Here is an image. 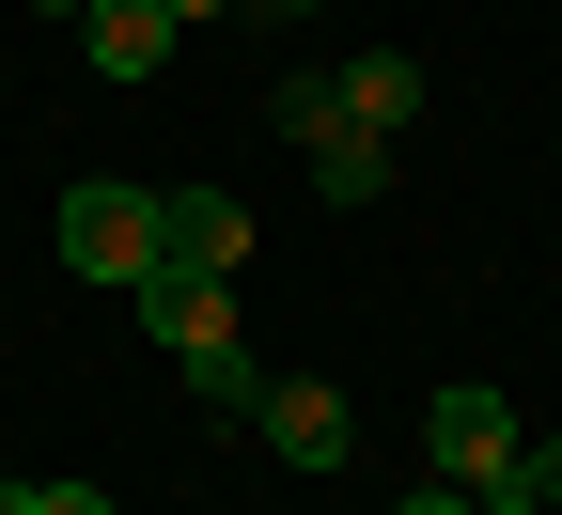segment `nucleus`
<instances>
[{
	"instance_id": "f257e3e1",
	"label": "nucleus",
	"mask_w": 562,
	"mask_h": 515,
	"mask_svg": "<svg viewBox=\"0 0 562 515\" xmlns=\"http://www.w3.org/2000/svg\"><path fill=\"white\" fill-rule=\"evenodd\" d=\"M140 328H157V359H172L203 406H235V422H250L266 359H250V328H235V281H203V266H140Z\"/></svg>"
},
{
	"instance_id": "f03ea898",
	"label": "nucleus",
	"mask_w": 562,
	"mask_h": 515,
	"mask_svg": "<svg viewBox=\"0 0 562 515\" xmlns=\"http://www.w3.org/2000/svg\"><path fill=\"white\" fill-rule=\"evenodd\" d=\"M47 235H63V266H79V281H110V298H140V266H157V188H125V172H79Z\"/></svg>"
},
{
	"instance_id": "7ed1b4c3",
	"label": "nucleus",
	"mask_w": 562,
	"mask_h": 515,
	"mask_svg": "<svg viewBox=\"0 0 562 515\" xmlns=\"http://www.w3.org/2000/svg\"><path fill=\"white\" fill-rule=\"evenodd\" d=\"M422 454H438L453 484H484V500H531V437H516V406L484 376H453L438 406H422Z\"/></svg>"
},
{
	"instance_id": "20e7f679",
	"label": "nucleus",
	"mask_w": 562,
	"mask_h": 515,
	"mask_svg": "<svg viewBox=\"0 0 562 515\" xmlns=\"http://www.w3.org/2000/svg\"><path fill=\"white\" fill-rule=\"evenodd\" d=\"M250 422H266V454H281V469H360V406H344L328 376H266Z\"/></svg>"
},
{
	"instance_id": "39448f33",
	"label": "nucleus",
	"mask_w": 562,
	"mask_h": 515,
	"mask_svg": "<svg viewBox=\"0 0 562 515\" xmlns=\"http://www.w3.org/2000/svg\"><path fill=\"white\" fill-rule=\"evenodd\" d=\"M157 266L235 281V266H250V203H235V188H157Z\"/></svg>"
},
{
	"instance_id": "423d86ee",
	"label": "nucleus",
	"mask_w": 562,
	"mask_h": 515,
	"mask_svg": "<svg viewBox=\"0 0 562 515\" xmlns=\"http://www.w3.org/2000/svg\"><path fill=\"white\" fill-rule=\"evenodd\" d=\"M188 32L157 16V0H94V16H79V63H94V79L110 94H140V79H157V63H172Z\"/></svg>"
},
{
	"instance_id": "0eeeda50",
	"label": "nucleus",
	"mask_w": 562,
	"mask_h": 515,
	"mask_svg": "<svg viewBox=\"0 0 562 515\" xmlns=\"http://www.w3.org/2000/svg\"><path fill=\"white\" fill-rule=\"evenodd\" d=\"M328 79H344V125H375V141L422 125V63H406V47H344Z\"/></svg>"
},
{
	"instance_id": "6e6552de",
	"label": "nucleus",
	"mask_w": 562,
	"mask_h": 515,
	"mask_svg": "<svg viewBox=\"0 0 562 515\" xmlns=\"http://www.w3.org/2000/svg\"><path fill=\"white\" fill-rule=\"evenodd\" d=\"M313 188H328V203H375V188H391V141H375V125H328V141H313Z\"/></svg>"
},
{
	"instance_id": "1a4fd4ad",
	"label": "nucleus",
	"mask_w": 562,
	"mask_h": 515,
	"mask_svg": "<svg viewBox=\"0 0 562 515\" xmlns=\"http://www.w3.org/2000/svg\"><path fill=\"white\" fill-rule=\"evenodd\" d=\"M281 141H297V157H313V141L344 125V79H328V63H281V110H266Z\"/></svg>"
},
{
	"instance_id": "9d476101",
	"label": "nucleus",
	"mask_w": 562,
	"mask_h": 515,
	"mask_svg": "<svg viewBox=\"0 0 562 515\" xmlns=\"http://www.w3.org/2000/svg\"><path fill=\"white\" fill-rule=\"evenodd\" d=\"M0 515H110V500H94V484H32V469H16V484H0Z\"/></svg>"
},
{
	"instance_id": "9b49d317",
	"label": "nucleus",
	"mask_w": 562,
	"mask_h": 515,
	"mask_svg": "<svg viewBox=\"0 0 562 515\" xmlns=\"http://www.w3.org/2000/svg\"><path fill=\"white\" fill-rule=\"evenodd\" d=\"M391 515H484V484H453V469H438V484H406Z\"/></svg>"
},
{
	"instance_id": "f8f14e48",
	"label": "nucleus",
	"mask_w": 562,
	"mask_h": 515,
	"mask_svg": "<svg viewBox=\"0 0 562 515\" xmlns=\"http://www.w3.org/2000/svg\"><path fill=\"white\" fill-rule=\"evenodd\" d=\"M531 500H562V437H531Z\"/></svg>"
},
{
	"instance_id": "ddd939ff",
	"label": "nucleus",
	"mask_w": 562,
	"mask_h": 515,
	"mask_svg": "<svg viewBox=\"0 0 562 515\" xmlns=\"http://www.w3.org/2000/svg\"><path fill=\"white\" fill-rule=\"evenodd\" d=\"M235 16H281V32H297V16H328V0H235Z\"/></svg>"
},
{
	"instance_id": "4468645a",
	"label": "nucleus",
	"mask_w": 562,
	"mask_h": 515,
	"mask_svg": "<svg viewBox=\"0 0 562 515\" xmlns=\"http://www.w3.org/2000/svg\"><path fill=\"white\" fill-rule=\"evenodd\" d=\"M157 16H172V32H203V16H235V0H157Z\"/></svg>"
},
{
	"instance_id": "2eb2a0df",
	"label": "nucleus",
	"mask_w": 562,
	"mask_h": 515,
	"mask_svg": "<svg viewBox=\"0 0 562 515\" xmlns=\"http://www.w3.org/2000/svg\"><path fill=\"white\" fill-rule=\"evenodd\" d=\"M32 16H94V0H32Z\"/></svg>"
},
{
	"instance_id": "dca6fc26",
	"label": "nucleus",
	"mask_w": 562,
	"mask_h": 515,
	"mask_svg": "<svg viewBox=\"0 0 562 515\" xmlns=\"http://www.w3.org/2000/svg\"><path fill=\"white\" fill-rule=\"evenodd\" d=\"M484 515H547V500H484Z\"/></svg>"
}]
</instances>
